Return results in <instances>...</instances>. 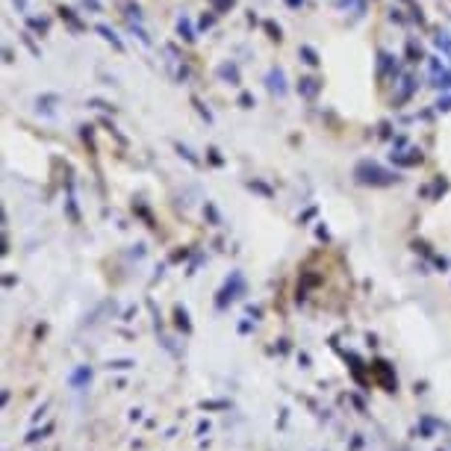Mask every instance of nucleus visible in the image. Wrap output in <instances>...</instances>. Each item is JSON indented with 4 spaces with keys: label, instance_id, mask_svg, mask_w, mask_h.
<instances>
[{
    "label": "nucleus",
    "instance_id": "20e7f679",
    "mask_svg": "<svg viewBox=\"0 0 451 451\" xmlns=\"http://www.w3.org/2000/svg\"><path fill=\"white\" fill-rule=\"evenodd\" d=\"M301 53H304V56H307V62H310V65H316V62H319V59H316V53H313L310 48H301Z\"/></svg>",
    "mask_w": 451,
    "mask_h": 451
},
{
    "label": "nucleus",
    "instance_id": "f257e3e1",
    "mask_svg": "<svg viewBox=\"0 0 451 451\" xmlns=\"http://www.w3.org/2000/svg\"><path fill=\"white\" fill-rule=\"evenodd\" d=\"M354 174H357L360 183H392V177H395V174L384 171L381 165H374V162H360Z\"/></svg>",
    "mask_w": 451,
    "mask_h": 451
},
{
    "label": "nucleus",
    "instance_id": "f03ea898",
    "mask_svg": "<svg viewBox=\"0 0 451 451\" xmlns=\"http://www.w3.org/2000/svg\"><path fill=\"white\" fill-rule=\"evenodd\" d=\"M269 89H272V92H277V95H286V86H283V71H280V68L269 74Z\"/></svg>",
    "mask_w": 451,
    "mask_h": 451
},
{
    "label": "nucleus",
    "instance_id": "6e6552de",
    "mask_svg": "<svg viewBox=\"0 0 451 451\" xmlns=\"http://www.w3.org/2000/svg\"><path fill=\"white\" fill-rule=\"evenodd\" d=\"M289 3H292V6H301V0H289Z\"/></svg>",
    "mask_w": 451,
    "mask_h": 451
},
{
    "label": "nucleus",
    "instance_id": "39448f33",
    "mask_svg": "<svg viewBox=\"0 0 451 451\" xmlns=\"http://www.w3.org/2000/svg\"><path fill=\"white\" fill-rule=\"evenodd\" d=\"M100 32H103V35H106V39H109L112 45H115V48H121V42H118V39H115V35H112V32L106 30V27H100Z\"/></svg>",
    "mask_w": 451,
    "mask_h": 451
},
{
    "label": "nucleus",
    "instance_id": "423d86ee",
    "mask_svg": "<svg viewBox=\"0 0 451 451\" xmlns=\"http://www.w3.org/2000/svg\"><path fill=\"white\" fill-rule=\"evenodd\" d=\"M436 86H442V89H451V74H442Z\"/></svg>",
    "mask_w": 451,
    "mask_h": 451
},
{
    "label": "nucleus",
    "instance_id": "0eeeda50",
    "mask_svg": "<svg viewBox=\"0 0 451 451\" xmlns=\"http://www.w3.org/2000/svg\"><path fill=\"white\" fill-rule=\"evenodd\" d=\"M439 109H451V97H445V100H439Z\"/></svg>",
    "mask_w": 451,
    "mask_h": 451
},
{
    "label": "nucleus",
    "instance_id": "7ed1b4c3",
    "mask_svg": "<svg viewBox=\"0 0 451 451\" xmlns=\"http://www.w3.org/2000/svg\"><path fill=\"white\" fill-rule=\"evenodd\" d=\"M316 80H301V86H298V92H304V95H316Z\"/></svg>",
    "mask_w": 451,
    "mask_h": 451
}]
</instances>
